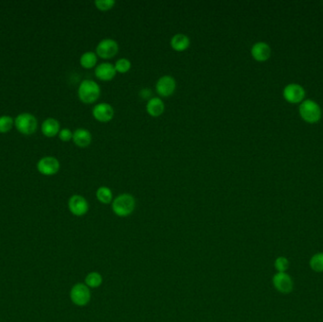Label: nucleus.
Returning <instances> with one entry per match:
<instances>
[{"instance_id": "1", "label": "nucleus", "mask_w": 323, "mask_h": 322, "mask_svg": "<svg viewBox=\"0 0 323 322\" xmlns=\"http://www.w3.org/2000/svg\"><path fill=\"white\" fill-rule=\"evenodd\" d=\"M136 206V201L133 195L123 193L116 197L112 202V210L119 217H127L132 215Z\"/></svg>"}, {"instance_id": "2", "label": "nucleus", "mask_w": 323, "mask_h": 322, "mask_svg": "<svg viewBox=\"0 0 323 322\" xmlns=\"http://www.w3.org/2000/svg\"><path fill=\"white\" fill-rule=\"evenodd\" d=\"M101 89L99 83L93 80H83L78 89L80 100L85 104H92L100 99Z\"/></svg>"}, {"instance_id": "3", "label": "nucleus", "mask_w": 323, "mask_h": 322, "mask_svg": "<svg viewBox=\"0 0 323 322\" xmlns=\"http://www.w3.org/2000/svg\"><path fill=\"white\" fill-rule=\"evenodd\" d=\"M17 131L24 135H32L37 130L38 121L36 117L30 113H22L15 119Z\"/></svg>"}, {"instance_id": "4", "label": "nucleus", "mask_w": 323, "mask_h": 322, "mask_svg": "<svg viewBox=\"0 0 323 322\" xmlns=\"http://www.w3.org/2000/svg\"><path fill=\"white\" fill-rule=\"evenodd\" d=\"M70 298L75 305L85 306L91 299V292L85 283H76L70 291Z\"/></svg>"}, {"instance_id": "5", "label": "nucleus", "mask_w": 323, "mask_h": 322, "mask_svg": "<svg viewBox=\"0 0 323 322\" xmlns=\"http://www.w3.org/2000/svg\"><path fill=\"white\" fill-rule=\"evenodd\" d=\"M119 51L118 43L112 38H104L98 44L96 54L104 60L114 58Z\"/></svg>"}, {"instance_id": "6", "label": "nucleus", "mask_w": 323, "mask_h": 322, "mask_svg": "<svg viewBox=\"0 0 323 322\" xmlns=\"http://www.w3.org/2000/svg\"><path fill=\"white\" fill-rule=\"evenodd\" d=\"M299 114L301 117L309 123L317 122L321 116L320 108L312 100H305L299 107Z\"/></svg>"}, {"instance_id": "7", "label": "nucleus", "mask_w": 323, "mask_h": 322, "mask_svg": "<svg viewBox=\"0 0 323 322\" xmlns=\"http://www.w3.org/2000/svg\"><path fill=\"white\" fill-rule=\"evenodd\" d=\"M177 88V82L172 76L165 75L159 78L155 85L158 95L162 98L171 97Z\"/></svg>"}, {"instance_id": "8", "label": "nucleus", "mask_w": 323, "mask_h": 322, "mask_svg": "<svg viewBox=\"0 0 323 322\" xmlns=\"http://www.w3.org/2000/svg\"><path fill=\"white\" fill-rule=\"evenodd\" d=\"M92 115L96 120L101 123L110 122L115 116V110L107 102H101L95 105L92 110Z\"/></svg>"}, {"instance_id": "9", "label": "nucleus", "mask_w": 323, "mask_h": 322, "mask_svg": "<svg viewBox=\"0 0 323 322\" xmlns=\"http://www.w3.org/2000/svg\"><path fill=\"white\" fill-rule=\"evenodd\" d=\"M60 167L61 165L58 159L52 156L41 158L37 163L38 171L45 176H53L58 173Z\"/></svg>"}, {"instance_id": "10", "label": "nucleus", "mask_w": 323, "mask_h": 322, "mask_svg": "<svg viewBox=\"0 0 323 322\" xmlns=\"http://www.w3.org/2000/svg\"><path fill=\"white\" fill-rule=\"evenodd\" d=\"M68 209L72 215L83 216L89 210V204L86 198L81 195H73L68 200Z\"/></svg>"}, {"instance_id": "11", "label": "nucleus", "mask_w": 323, "mask_h": 322, "mask_svg": "<svg viewBox=\"0 0 323 322\" xmlns=\"http://www.w3.org/2000/svg\"><path fill=\"white\" fill-rule=\"evenodd\" d=\"M275 289L282 294H288L294 287L293 280L286 272H277L272 278Z\"/></svg>"}, {"instance_id": "12", "label": "nucleus", "mask_w": 323, "mask_h": 322, "mask_svg": "<svg viewBox=\"0 0 323 322\" xmlns=\"http://www.w3.org/2000/svg\"><path fill=\"white\" fill-rule=\"evenodd\" d=\"M116 75L115 66L111 63H101L95 68V76L102 82L112 81L116 77Z\"/></svg>"}, {"instance_id": "13", "label": "nucleus", "mask_w": 323, "mask_h": 322, "mask_svg": "<svg viewBox=\"0 0 323 322\" xmlns=\"http://www.w3.org/2000/svg\"><path fill=\"white\" fill-rule=\"evenodd\" d=\"M283 96L291 103H298L304 98V90L298 84H289L285 87Z\"/></svg>"}, {"instance_id": "14", "label": "nucleus", "mask_w": 323, "mask_h": 322, "mask_svg": "<svg viewBox=\"0 0 323 322\" xmlns=\"http://www.w3.org/2000/svg\"><path fill=\"white\" fill-rule=\"evenodd\" d=\"M271 50L267 44L264 42H259L252 46L251 55L258 62H265L270 57Z\"/></svg>"}, {"instance_id": "15", "label": "nucleus", "mask_w": 323, "mask_h": 322, "mask_svg": "<svg viewBox=\"0 0 323 322\" xmlns=\"http://www.w3.org/2000/svg\"><path fill=\"white\" fill-rule=\"evenodd\" d=\"M165 102L163 99L158 98V97H153L148 100L146 110L148 112L149 116L152 117H159L162 116L165 112Z\"/></svg>"}, {"instance_id": "16", "label": "nucleus", "mask_w": 323, "mask_h": 322, "mask_svg": "<svg viewBox=\"0 0 323 322\" xmlns=\"http://www.w3.org/2000/svg\"><path fill=\"white\" fill-rule=\"evenodd\" d=\"M92 133L84 128H79L73 132L72 140L75 145L80 148H86L92 143Z\"/></svg>"}, {"instance_id": "17", "label": "nucleus", "mask_w": 323, "mask_h": 322, "mask_svg": "<svg viewBox=\"0 0 323 322\" xmlns=\"http://www.w3.org/2000/svg\"><path fill=\"white\" fill-rule=\"evenodd\" d=\"M190 38L183 33H177L172 36L170 40V46L172 50L177 52H182L190 47Z\"/></svg>"}, {"instance_id": "18", "label": "nucleus", "mask_w": 323, "mask_h": 322, "mask_svg": "<svg viewBox=\"0 0 323 322\" xmlns=\"http://www.w3.org/2000/svg\"><path fill=\"white\" fill-rule=\"evenodd\" d=\"M60 129H61V126L58 120L52 117L47 118L42 124V133L49 138L58 135L59 132L61 131Z\"/></svg>"}, {"instance_id": "19", "label": "nucleus", "mask_w": 323, "mask_h": 322, "mask_svg": "<svg viewBox=\"0 0 323 322\" xmlns=\"http://www.w3.org/2000/svg\"><path fill=\"white\" fill-rule=\"evenodd\" d=\"M98 63V55L93 51L84 52L80 59V64L85 69L94 68Z\"/></svg>"}, {"instance_id": "20", "label": "nucleus", "mask_w": 323, "mask_h": 322, "mask_svg": "<svg viewBox=\"0 0 323 322\" xmlns=\"http://www.w3.org/2000/svg\"><path fill=\"white\" fill-rule=\"evenodd\" d=\"M96 196L98 200L102 204H109L113 202L114 200V195L112 190L107 186H100L98 188Z\"/></svg>"}, {"instance_id": "21", "label": "nucleus", "mask_w": 323, "mask_h": 322, "mask_svg": "<svg viewBox=\"0 0 323 322\" xmlns=\"http://www.w3.org/2000/svg\"><path fill=\"white\" fill-rule=\"evenodd\" d=\"M102 276L101 274L96 271L90 272L85 278V284L89 288H98L102 284Z\"/></svg>"}, {"instance_id": "22", "label": "nucleus", "mask_w": 323, "mask_h": 322, "mask_svg": "<svg viewBox=\"0 0 323 322\" xmlns=\"http://www.w3.org/2000/svg\"><path fill=\"white\" fill-rule=\"evenodd\" d=\"M309 264L315 272H323V252H317L311 257Z\"/></svg>"}, {"instance_id": "23", "label": "nucleus", "mask_w": 323, "mask_h": 322, "mask_svg": "<svg viewBox=\"0 0 323 322\" xmlns=\"http://www.w3.org/2000/svg\"><path fill=\"white\" fill-rule=\"evenodd\" d=\"M115 68H116V72L121 73V74H125L127 72H129L132 68V63L129 59L127 58H120L118 59L116 62V64L114 65Z\"/></svg>"}, {"instance_id": "24", "label": "nucleus", "mask_w": 323, "mask_h": 322, "mask_svg": "<svg viewBox=\"0 0 323 322\" xmlns=\"http://www.w3.org/2000/svg\"><path fill=\"white\" fill-rule=\"evenodd\" d=\"M15 126V119L12 116H0V133L9 132Z\"/></svg>"}, {"instance_id": "25", "label": "nucleus", "mask_w": 323, "mask_h": 322, "mask_svg": "<svg viewBox=\"0 0 323 322\" xmlns=\"http://www.w3.org/2000/svg\"><path fill=\"white\" fill-rule=\"evenodd\" d=\"M274 266L277 272H286L289 267V261L286 257H278L274 262Z\"/></svg>"}, {"instance_id": "26", "label": "nucleus", "mask_w": 323, "mask_h": 322, "mask_svg": "<svg viewBox=\"0 0 323 322\" xmlns=\"http://www.w3.org/2000/svg\"><path fill=\"white\" fill-rule=\"evenodd\" d=\"M95 5L98 10L102 11V12H107L114 8L116 5L115 0H96Z\"/></svg>"}, {"instance_id": "27", "label": "nucleus", "mask_w": 323, "mask_h": 322, "mask_svg": "<svg viewBox=\"0 0 323 322\" xmlns=\"http://www.w3.org/2000/svg\"><path fill=\"white\" fill-rule=\"evenodd\" d=\"M59 138L64 142H68L73 138V132H71L69 129L65 128L62 129L59 132Z\"/></svg>"}]
</instances>
